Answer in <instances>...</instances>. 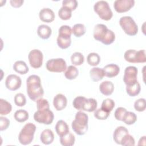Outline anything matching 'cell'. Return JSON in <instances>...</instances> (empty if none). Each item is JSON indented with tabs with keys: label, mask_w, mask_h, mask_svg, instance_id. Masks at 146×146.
<instances>
[{
	"label": "cell",
	"mask_w": 146,
	"mask_h": 146,
	"mask_svg": "<svg viewBox=\"0 0 146 146\" xmlns=\"http://www.w3.org/2000/svg\"><path fill=\"white\" fill-rule=\"evenodd\" d=\"M124 58L126 61L129 63H145L146 62L144 50L136 51L130 49L127 50L124 53Z\"/></svg>",
	"instance_id": "8"
},
{
	"label": "cell",
	"mask_w": 146,
	"mask_h": 146,
	"mask_svg": "<svg viewBox=\"0 0 146 146\" xmlns=\"http://www.w3.org/2000/svg\"><path fill=\"white\" fill-rule=\"evenodd\" d=\"M36 108H37V110H40L43 108H50L49 103L46 99L40 98L36 100Z\"/></svg>",
	"instance_id": "44"
},
{
	"label": "cell",
	"mask_w": 146,
	"mask_h": 146,
	"mask_svg": "<svg viewBox=\"0 0 146 146\" xmlns=\"http://www.w3.org/2000/svg\"><path fill=\"white\" fill-rule=\"evenodd\" d=\"M40 19L44 22L50 23L55 19V14L50 8H43L39 13Z\"/></svg>",
	"instance_id": "15"
},
{
	"label": "cell",
	"mask_w": 146,
	"mask_h": 146,
	"mask_svg": "<svg viewBox=\"0 0 146 146\" xmlns=\"http://www.w3.org/2000/svg\"><path fill=\"white\" fill-rule=\"evenodd\" d=\"M97 101L94 98H84L82 104L81 110L89 112L95 111L97 108Z\"/></svg>",
	"instance_id": "17"
},
{
	"label": "cell",
	"mask_w": 146,
	"mask_h": 146,
	"mask_svg": "<svg viewBox=\"0 0 146 146\" xmlns=\"http://www.w3.org/2000/svg\"><path fill=\"white\" fill-rule=\"evenodd\" d=\"M87 61L89 65L96 66L99 64L100 62V57L99 55L96 52H91L87 55Z\"/></svg>",
	"instance_id": "32"
},
{
	"label": "cell",
	"mask_w": 146,
	"mask_h": 146,
	"mask_svg": "<svg viewBox=\"0 0 146 146\" xmlns=\"http://www.w3.org/2000/svg\"><path fill=\"white\" fill-rule=\"evenodd\" d=\"M134 5V0H116L113 3V7L116 12L122 13L129 11Z\"/></svg>",
	"instance_id": "12"
},
{
	"label": "cell",
	"mask_w": 146,
	"mask_h": 146,
	"mask_svg": "<svg viewBox=\"0 0 146 146\" xmlns=\"http://www.w3.org/2000/svg\"><path fill=\"white\" fill-rule=\"evenodd\" d=\"M145 100L144 98H140L136 100L134 103V108L137 111L143 112L145 111Z\"/></svg>",
	"instance_id": "39"
},
{
	"label": "cell",
	"mask_w": 146,
	"mask_h": 146,
	"mask_svg": "<svg viewBox=\"0 0 146 146\" xmlns=\"http://www.w3.org/2000/svg\"><path fill=\"white\" fill-rule=\"evenodd\" d=\"M10 125V120L5 117H0V130H6Z\"/></svg>",
	"instance_id": "46"
},
{
	"label": "cell",
	"mask_w": 146,
	"mask_h": 146,
	"mask_svg": "<svg viewBox=\"0 0 146 146\" xmlns=\"http://www.w3.org/2000/svg\"><path fill=\"white\" fill-rule=\"evenodd\" d=\"M13 69L15 72L21 75L27 74L29 70L27 64L23 60L16 61L13 65Z\"/></svg>",
	"instance_id": "24"
},
{
	"label": "cell",
	"mask_w": 146,
	"mask_h": 146,
	"mask_svg": "<svg viewBox=\"0 0 146 146\" xmlns=\"http://www.w3.org/2000/svg\"><path fill=\"white\" fill-rule=\"evenodd\" d=\"M104 76L111 78L117 76L120 72L119 67L116 64H109L104 66L103 68Z\"/></svg>",
	"instance_id": "16"
},
{
	"label": "cell",
	"mask_w": 146,
	"mask_h": 146,
	"mask_svg": "<svg viewBox=\"0 0 146 146\" xmlns=\"http://www.w3.org/2000/svg\"><path fill=\"white\" fill-rule=\"evenodd\" d=\"M51 33V29L47 25H40L38 27L37 34L38 36L43 39H47L49 38Z\"/></svg>",
	"instance_id": "22"
},
{
	"label": "cell",
	"mask_w": 146,
	"mask_h": 146,
	"mask_svg": "<svg viewBox=\"0 0 146 146\" xmlns=\"http://www.w3.org/2000/svg\"><path fill=\"white\" fill-rule=\"evenodd\" d=\"M99 90L104 95L109 96L113 92V84L110 81H104L99 85Z\"/></svg>",
	"instance_id": "20"
},
{
	"label": "cell",
	"mask_w": 146,
	"mask_h": 146,
	"mask_svg": "<svg viewBox=\"0 0 146 146\" xmlns=\"http://www.w3.org/2000/svg\"><path fill=\"white\" fill-rule=\"evenodd\" d=\"M128 133V129L123 126H119L117 127L113 132V139L114 141L118 144H120V142L123 137Z\"/></svg>",
	"instance_id": "19"
},
{
	"label": "cell",
	"mask_w": 146,
	"mask_h": 146,
	"mask_svg": "<svg viewBox=\"0 0 146 146\" xmlns=\"http://www.w3.org/2000/svg\"><path fill=\"white\" fill-rule=\"evenodd\" d=\"M27 93L29 98L36 102L40 98H42L44 94V91L41 85V80L39 76L32 75L29 76L26 80Z\"/></svg>",
	"instance_id": "1"
},
{
	"label": "cell",
	"mask_w": 146,
	"mask_h": 146,
	"mask_svg": "<svg viewBox=\"0 0 146 146\" xmlns=\"http://www.w3.org/2000/svg\"><path fill=\"white\" fill-rule=\"evenodd\" d=\"M46 69L52 72H62L66 71L67 64L62 58L51 59L46 64Z\"/></svg>",
	"instance_id": "9"
},
{
	"label": "cell",
	"mask_w": 146,
	"mask_h": 146,
	"mask_svg": "<svg viewBox=\"0 0 146 146\" xmlns=\"http://www.w3.org/2000/svg\"><path fill=\"white\" fill-rule=\"evenodd\" d=\"M14 117L15 120L18 122L23 123L29 119V115L27 111L22 109H20L15 112Z\"/></svg>",
	"instance_id": "26"
},
{
	"label": "cell",
	"mask_w": 146,
	"mask_h": 146,
	"mask_svg": "<svg viewBox=\"0 0 146 146\" xmlns=\"http://www.w3.org/2000/svg\"><path fill=\"white\" fill-rule=\"evenodd\" d=\"M79 74L78 68L74 66H69L64 72V76L66 79L69 80H72L75 79Z\"/></svg>",
	"instance_id": "27"
},
{
	"label": "cell",
	"mask_w": 146,
	"mask_h": 146,
	"mask_svg": "<svg viewBox=\"0 0 146 146\" xmlns=\"http://www.w3.org/2000/svg\"><path fill=\"white\" fill-rule=\"evenodd\" d=\"M58 15L62 20H68L71 17L72 11L67 7L62 6L58 11Z\"/></svg>",
	"instance_id": "36"
},
{
	"label": "cell",
	"mask_w": 146,
	"mask_h": 146,
	"mask_svg": "<svg viewBox=\"0 0 146 146\" xmlns=\"http://www.w3.org/2000/svg\"><path fill=\"white\" fill-rule=\"evenodd\" d=\"M110 113L106 112V111L100 108L95 111L94 116L98 120H106L110 115Z\"/></svg>",
	"instance_id": "41"
},
{
	"label": "cell",
	"mask_w": 146,
	"mask_h": 146,
	"mask_svg": "<svg viewBox=\"0 0 146 146\" xmlns=\"http://www.w3.org/2000/svg\"><path fill=\"white\" fill-rule=\"evenodd\" d=\"M115 106V103L114 101L111 99L107 98L104 99L103 101L101 108L106 111V112L110 113L113 109Z\"/></svg>",
	"instance_id": "35"
},
{
	"label": "cell",
	"mask_w": 146,
	"mask_h": 146,
	"mask_svg": "<svg viewBox=\"0 0 146 146\" xmlns=\"http://www.w3.org/2000/svg\"><path fill=\"white\" fill-rule=\"evenodd\" d=\"M23 2H24L23 0H11L10 1L11 5L13 7H16V8L21 7L23 3Z\"/></svg>",
	"instance_id": "47"
},
{
	"label": "cell",
	"mask_w": 146,
	"mask_h": 146,
	"mask_svg": "<svg viewBox=\"0 0 146 146\" xmlns=\"http://www.w3.org/2000/svg\"><path fill=\"white\" fill-rule=\"evenodd\" d=\"M14 103L19 107L24 106L26 103L25 96L22 93H18L14 96Z\"/></svg>",
	"instance_id": "40"
},
{
	"label": "cell",
	"mask_w": 146,
	"mask_h": 146,
	"mask_svg": "<svg viewBox=\"0 0 146 146\" xmlns=\"http://www.w3.org/2000/svg\"><path fill=\"white\" fill-rule=\"evenodd\" d=\"M72 34V29L68 25H62L59 29L58 31V36L66 38H71Z\"/></svg>",
	"instance_id": "34"
},
{
	"label": "cell",
	"mask_w": 146,
	"mask_h": 146,
	"mask_svg": "<svg viewBox=\"0 0 146 146\" xmlns=\"http://www.w3.org/2000/svg\"><path fill=\"white\" fill-rule=\"evenodd\" d=\"M90 76L94 82H98L104 76L103 70L99 67H94L90 71Z\"/></svg>",
	"instance_id": "23"
},
{
	"label": "cell",
	"mask_w": 146,
	"mask_h": 146,
	"mask_svg": "<svg viewBox=\"0 0 146 146\" xmlns=\"http://www.w3.org/2000/svg\"><path fill=\"white\" fill-rule=\"evenodd\" d=\"M94 38L105 45H110L115 40V34L103 24L96 25L94 29Z\"/></svg>",
	"instance_id": "2"
},
{
	"label": "cell",
	"mask_w": 146,
	"mask_h": 146,
	"mask_svg": "<svg viewBox=\"0 0 146 146\" xmlns=\"http://www.w3.org/2000/svg\"><path fill=\"white\" fill-rule=\"evenodd\" d=\"M137 120V116L134 112L127 111L123 118V121L127 125L133 124Z\"/></svg>",
	"instance_id": "33"
},
{
	"label": "cell",
	"mask_w": 146,
	"mask_h": 146,
	"mask_svg": "<svg viewBox=\"0 0 146 146\" xmlns=\"http://www.w3.org/2000/svg\"><path fill=\"white\" fill-rule=\"evenodd\" d=\"M55 128L56 133L60 137L69 133V127L66 122L63 120H58L56 123Z\"/></svg>",
	"instance_id": "21"
},
{
	"label": "cell",
	"mask_w": 146,
	"mask_h": 146,
	"mask_svg": "<svg viewBox=\"0 0 146 146\" xmlns=\"http://www.w3.org/2000/svg\"><path fill=\"white\" fill-rule=\"evenodd\" d=\"M54 115L50 108H43L37 110L34 114V119L36 122L49 125L51 124L54 120Z\"/></svg>",
	"instance_id": "7"
},
{
	"label": "cell",
	"mask_w": 146,
	"mask_h": 146,
	"mask_svg": "<svg viewBox=\"0 0 146 146\" xmlns=\"http://www.w3.org/2000/svg\"><path fill=\"white\" fill-rule=\"evenodd\" d=\"M138 70L135 66L127 67L124 70L123 81L126 86H131L137 82Z\"/></svg>",
	"instance_id": "11"
},
{
	"label": "cell",
	"mask_w": 146,
	"mask_h": 146,
	"mask_svg": "<svg viewBox=\"0 0 146 146\" xmlns=\"http://www.w3.org/2000/svg\"><path fill=\"white\" fill-rule=\"evenodd\" d=\"M88 115L82 112L78 111L76 112L75 119L71 123V127L73 131L78 135H84L88 130Z\"/></svg>",
	"instance_id": "3"
},
{
	"label": "cell",
	"mask_w": 146,
	"mask_h": 146,
	"mask_svg": "<svg viewBox=\"0 0 146 146\" xmlns=\"http://www.w3.org/2000/svg\"><path fill=\"white\" fill-rule=\"evenodd\" d=\"M86 31L85 26L82 23H76L74 25L72 29V33L76 36L80 37L83 35Z\"/></svg>",
	"instance_id": "30"
},
{
	"label": "cell",
	"mask_w": 146,
	"mask_h": 146,
	"mask_svg": "<svg viewBox=\"0 0 146 146\" xmlns=\"http://www.w3.org/2000/svg\"><path fill=\"white\" fill-rule=\"evenodd\" d=\"M78 4V2L76 0H64L62 1V6L67 7L71 11L76 9Z\"/></svg>",
	"instance_id": "42"
},
{
	"label": "cell",
	"mask_w": 146,
	"mask_h": 146,
	"mask_svg": "<svg viewBox=\"0 0 146 146\" xmlns=\"http://www.w3.org/2000/svg\"><path fill=\"white\" fill-rule=\"evenodd\" d=\"M94 10L100 18L104 21L110 20L113 16L112 11L108 3L105 1L96 2L94 6Z\"/></svg>",
	"instance_id": "5"
},
{
	"label": "cell",
	"mask_w": 146,
	"mask_h": 146,
	"mask_svg": "<svg viewBox=\"0 0 146 146\" xmlns=\"http://www.w3.org/2000/svg\"><path fill=\"white\" fill-rule=\"evenodd\" d=\"M36 131V126L31 123L26 124L19 133L18 140L22 145L30 144L34 139V133Z\"/></svg>",
	"instance_id": "4"
},
{
	"label": "cell",
	"mask_w": 146,
	"mask_h": 146,
	"mask_svg": "<svg viewBox=\"0 0 146 146\" xmlns=\"http://www.w3.org/2000/svg\"><path fill=\"white\" fill-rule=\"evenodd\" d=\"M28 59L30 66L34 68H39L43 63V53L38 49H34L30 51Z\"/></svg>",
	"instance_id": "10"
},
{
	"label": "cell",
	"mask_w": 146,
	"mask_h": 146,
	"mask_svg": "<svg viewBox=\"0 0 146 146\" xmlns=\"http://www.w3.org/2000/svg\"><path fill=\"white\" fill-rule=\"evenodd\" d=\"M85 97L82 96H79L76 97L74 100H73V106L75 108H76L78 110H81L82 108V104L83 103V100L84 99Z\"/></svg>",
	"instance_id": "45"
},
{
	"label": "cell",
	"mask_w": 146,
	"mask_h": 146,
	"mask_svg": "<svg viewBox=\"0 0 146 146\" xmlns=\"http://www.w3.org/2000/svg\"><path fill=\"white\" fill-rule=\"evenodd\" d=\"M40 140L41 142L45 145L51 144L54 140V135L53 132L50 129H44L40 133Z\"/></svg>",
	"instance_id": "18"
},
{
	"label": "cell",
	"mask_w": 146,
	"mask_h": 146,
	"mask_svg": "<svg viewBox=\"0 0 146 146\" xmlns=\"http://www.w3.org/2000/svg\"><path fill=\"white\" fill-rule=\"evenodd\" d=\"M127 111L125 108H123L121 107L117 108L114 113V116H115V119L117 120L122 121L124 115H125V113Z\"/></svg>",
	"instance_id": "43"
},
{
	"label": "cell",
	"mask_w": 146,
	"mask_h": 146,
	"mask_svg": "<svg viewBox=\"0 0 146 146\" xmlns=\"http://www.w3.org/2000/svg\"><path fill=\"white\" fill-rule=\"evenodd\" d=\"M22 80L21 78L15 74L8 75L5 80L6 88L11 91L17 90L20 88Z\"/></svg>",
	"instance_id": "13"
},
{
	"label": "cell",
	"mask_w": 146,
	"mask_h": 146,
	"mask_svg": "<svg viewBox=\"0 0 146 146\" xmlns=\"http://www.w3.org/2000/svg\"><path fill=\"white\" fill-rule=\"evenodd\" d=\"M120 144L123 146H133L135 144V139L129 134H126L121 139Z\"/></svg>",
	"instance_id": "38"
},
{
	"label": "cell",
	"mask_w": 146,
	"mask_h": 146,
	"mask_svg": "<svg viewBox=\"0 0 146 146\" xmlns=\"http://www.w3.org/2000/svg\"><path fill=\"white\" fill-rule=\"evenodd\" d=\"M119 25L125 33L129 36H134L138 32V27L133 19L129 16L120 18Z\"/></svg>",
	"instance_id": "6"
},
{
	"label": "cell",
	"mask_w": 146,
	"mask_h": 146,
	"mask_svg": "<svg viewBox=\"0 0 146 146\" xmlns=\"http://www.w3.org/2000/svg\"><path fill=\"white\" fill-rule=\"evenodd\" d=\"M67 104V99L66 97L62 94H58L56 95L53 99V105L56 110L61 111L66 108Z\"/></svg>",
	"instance_id": "14"
},
{
	"label": "cell",
	"mask_w": 146,
	"mask_h": 146,
	"mask_svg": "<svg viewBox=\"0 0 146 146\" xmlns=\"http://www.w3.org/2000/svg\"><path fill=\"white\" fill-rule=\"evenodd\" d=\"M71 61L73 65L80 66L83 63L84 57L81 52H75L71 56Z\"/></svg>",
	"instance_id": "31"
},
{
	"label": "cell",
	"mask_w": 146,
	"mask_h": 146,
	"mask_svg": "<svg viewBox=\"0 0 146 146\" xmlns=\"http://www.w3.org/2000/svg\"><path fill=\"white\" fill-rule=\"evenodd\" d=\"M75 137L71 133L60 137V143L63 146H72L75 144Z\"/></svg>",
	"instance_id": "25"
},
{
	"label": "cell",
	"mask_w": 146,
	"mask_h": 146,
	"mask_svg": "<svg viewBox=\"0 0 146 146\" xmlns=\"http://www.w3.org/2000/svg\"><path fill=\"white\" fill-rule=\"evenodd\" d=\"M56 42L58 46L62 49H66L70 47L71 43V38H66L58 36Z\"/></svg>",
	"instance_id": "37"
},
{
	"label": "cell",
	"mask_w": 146,
	"mask_h": 146,
	"mask_svg": "<svg viewBox=\"0 0 146 146\" xmlns=\"http://www.w3.org/2000/svg\"><path fill=\"white\" fill-rule=\"evenodd\" d=\"M140 84L138 82L133 85L126 86V92L130 96H135L137 95L140 93Z\"/></svg>",
	"instance_id": "28"
},
{
	"label": "cell",
	"mask_w": 146,
	"mask_h": 146,
	"mask_svg": "<svg viewBox=\"0 0 146 146\" xmlns=\"http://www.w3.org/2000/svg\"><path fill=\"white\" fill-rule=\"evenodd\" d=\"M12 110L11 104L6 100L0 99V114L1 115H6Z\"/></svg>",
	"instance_id": "29"
}]
</instances>
